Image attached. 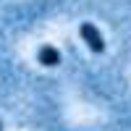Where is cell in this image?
I'll list each match as a JSON object with an SVG mask.
<instances>
[{
    "label": "cell",
    "instance_id": "obj_1",
    "mask_svg": "<svg viewBox=\"0 0 131 131\" xmlns=\"http://www.w3.org/2000/svg\"><path fill=\"white\" fill-rule=\"evenodd\" d=\"M79 34H81V39L86 42V47H89L92 52H97V55H102V52H105V39H102L100 29H97L94 24L84 21V24L79 26Z\"/></svg>",
    "mask_w": 131,
    "mask_h": 131
},
{
    "label": "cell",
    "instance_id": "obj_2",
    "mask_svg": "<svg viewBox=\"0 0 131 131\" xmlns=\"http://www.w3.org/2000/svg\"><path fill=\"white\" fill-rule=\"evenodd\" d=\"M37 63L45 66V68H55V66L60 63V52H58V47H52V45H42V47L37 50Z\"/></svg>",
    "mask_w": 131,
    "mask_h": 131
},
{
    "label": "cell",
    "instance_id": "obj_3",
    "mask_svg": "<svg viewBox=\"0 0 131 131\" xmlns=\"http://www.w3.org/2000/svg\"><path fill=\"white\" fill-rule=\"evenodd\" d=\"M0 131H3V123H0Z\"/></svg>",
    "mask_w": 131,
    "mask_h": 131
}]
</instances>
